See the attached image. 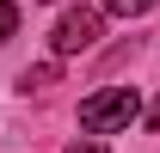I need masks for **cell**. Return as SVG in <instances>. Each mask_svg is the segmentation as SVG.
Wrapping results in <instances>:
<instances>
[{
	"mask_svg": "<svg viewBox=\"0 0 160 153\" xmlns=\"http://www.w3.org/2000/svg\"><path fill=\"white\" fill-rule=\"evenodd\" d=\"M105 12H117V19H142V12H154V0H105Z\"/></svg>",
	"mask_w": 160,
	"mask_h": 153,
	"instance_id": "3",
	"label": "cell"
},
{
	"mask_svg": "<svg viewBox=\"0 0 160 153\" xmlns=\"http://www.w3.org/2000/svg\"><path fill=\"white\" fill-rule=\"evenodd\" d=\"M49 80H56V67H25V80H19V86H25V92H31V86H37V92H43Z\"/></svg>",
	"mask_w": 160,
	"mask_h": 153,
	"instance_id": "5",
	"label": "cell"
},
{
	"mask_svg": "<svg viewBox=\"0 0 160 153\" xmlns=\"http://www.w3.org/2000/svg\"><path fill=\"white\" fill-rule=\"evenodd\" d=\"M136 116H142V98L129 86H111V92H92L80 104V129L86 135H111V129H129Z\"/></svg>",
	"mask_w": 160,
	"mask_h": 153,
	"instance_id": "1",
	"label": "cell"
},
{
	"mask_svg": "<svg viewBox=\"0 0 160 153\" xmlns=\"http://www.w3.org/2000/svg\"><path fill=\"white\" fill-rule=\"evenodd\" d=\"M56 55H80V49H92V43H99V12H92V6H68V12H62L56 19Z\"/></svg>",
	"mask_w": 160,
	"mask_h": 153,
	"instance_id": "2",
	"label": "cell"
},
{
	"mask_svg": "<svg viewBox=\"0 0 160 153\" xmlns=\"http://www.w3.org/2000/svg\"><path fill=\"white\" fill-rule=\"evenodd\" d=\"M68 153H105V147H99V141H74Z\"/></svg>",
	"mask_w": 160,
	"mask_h": 153,
	"instance_id": "6",
	"label": "cell"
},
{
	"mask_svg": "<svg viewBox=\"0 0 160 153\" xmlns=\"http://www.w3.org/2000/svg\"><path fill=\"white\" fill-rule=\"evenodd\" d=\"M12 31H19V6H12V0H0V43L12 37Z\"/></svg>",
	"mask_w": 160,
	"mask_h": 153,
	"instance_id": "4",
	"label": "cell"
}]
</instances>
